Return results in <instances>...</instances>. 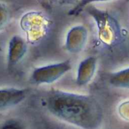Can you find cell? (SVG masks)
<instances>
[{"instance_id":"obj_9","label":"cell","mask_w":129,"mask_h":129,"mask_svg":"<svg viewBox=\"0 0 129 129\" xmlns=\"http://www.w3.org/2000/svg\"><path fill=\"white\" fill-rule=\"evenodd\" d=\"M109 1H112V0H80L75 5V6L69 12V15L72 16H77L87 6H89L90 4L93 3L109 2Z\"/></svg>"},{"instance_id":"obj_1","label":"cell","mask_w":129,"mask_h":129,"mask_svg":"<svg viewBox=\"0 0 129 129\" xmlns=\"http://www.w3.org/2000/svg\"><path fill=\"white\" fill-rule=\"evenodd\" d=\"M47 110L56 118L81 129H99L103 112L92 96L52 90L46 98Z\"/></svg>"},{"instance_id":"obj_6","label":"cell","mask_w":129,"mask_h":129,"mask_svg":"<svg viewBox=\"0 0 129 129\" xmlns=\"http://www.w3.org/2000/svg\"><path fill=\"white\" fill-rule=\"evenodd\" d=\"M27 50V43L19 36H15L9 41L7 66L9 68H13L23 59Z\"/></svg>"},{"instance_id":"obj_2","label":"cell","mask_w":129,"mask_h":129,"mask_svg":"<svg viewBox=\"0 0 129 129\" xmlns=\"http://www.w3.org/2000/svg\"><path fill=\"white\" fill-rule=\"evenodd\" d=\"M87 11L94 18L99 30V36L103 42L110 44L118 40V24L107 12L99 10L92 6H87Z\"/></svg>"},{"instance_id":"obj_5","label":"cell","mask_w":129,"mask_h":129,"mask_svg":"<svg viewBox=\"0 0 129 129\" xmlns=\"http://www.w3.org/2000/svg\"><path fill=\"white\" fill-rule=\"evenodd\" d=\"M87 31L84 26H75L72 27L67 34L66 48L72 53L81 52L87 42Z\"/></svg>"},{"instance_id":"obj_3","label":"cell","mask_w":129,"mask_h":129,"mask_svg":"<svg viewBox=\"0 0 129 129\" xmlns=\"http://www.w3.org/2000/svg\"><path fill=\"white\" fill-rule=\"evenodd\" d=\"M72 69L69 59L35 68L30 75V81L35 84H50L69 72Z\"/></svg>"},{"instance_id":"obj_11","label":"cell","mask_w":129,"mask_h":129,"mask_svg":"<svg viewBox=\"0 0 129 129\" xmlns=\"http://www.w3.org/2000/svg\"><path fill=\"white\" fill-rule=\"evenodd\" d=\"M8 12L6 8L3 6H0V28H1L7 21Z\"/></svg>"},{"instance_id":"obj_7","label":"cell","mask_w":129,"mask_h":129,"mask_svg":"<svg viewBox=\"0 0 129 129\" xmlns=\"http://www.w3.org/2000/svg\"><path fill=\"white\" fill-rule=\"evenodd\" d=\"M97 58L95 56H89L81 61L76 77V84L78 86H85L90 82L94 76Z\"/></svg>"},{"instance_id":"obj_8","label":"cell","mask_w":129,"mask_h":129,"mask_svg":"<svg viewBox=\"0 0 129 129\" xmlns=\"http://www.w3.org/2000/svg\"><path fill=\"white\" fill-rule=\"evenodd\" d=\"M111 86L120 89H129V67L112 73L109 77Z\"/></svg>"},{"instance_id":"obj_10","label":"cell","mask_w":129,"mask_h":129,"mask_svg":"<svg viewBox=\"0 0 129 129\" xmlns=\"http://www.w3.org/2000/svg\"><path fill=\"white\" fill-rule=\"evenodd\" d=\"M0 129H25L21 122L12 119L6 121L0 127Z\"/></svg>"},{"instance_id":"obj_4","label":"cell","mask_w":129,"mask_h":129,"mask_svg":"<svg viewBox=\"0 0 129 129\" xmlns=\"http://www.w3.org/2000/svg\"><path fill=\"white\" fill-rule=\"evenodd\" d=\"M28 89L17 87L0 88V111L6 110L21 103L27 96Z\"/></svg>"}]
</instances>
